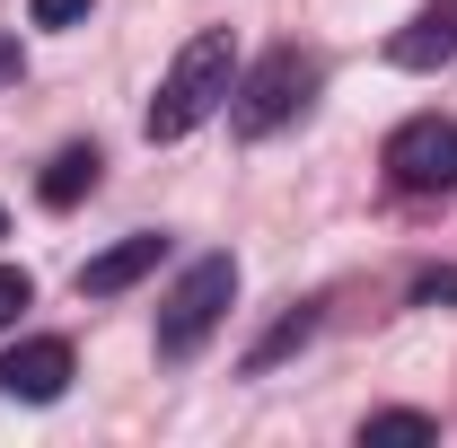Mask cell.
<instances>
[{"label": "cell", "mask_w": 457, "mask_h": 448, "mask_svg": "<svg viewBox=\"0 0 457 448\" xmlns=\"http://www.w3.org/2000/svg\"><path fill=\"white\" fill-rule=\"evenodd\" d=\"M228 88H237V36L228 27H203V36H185V54L168 62V79H159V97L141 114V132L150 141H185L194 123H212L228 106Z\"/></svg>", "instance_id": "obj_1"}, {"label": "cell", "mask_w": 457, "mask_h": 448, "mask_svg": "<svg viewBox=\"0 0 457 448\" xmlns=\"http://www.w3.org/2000/svg\"><path fill=\"white\" fill-rule=\"evenodd\" d=\"M317 54H299V45H273V54L255 62L237 88H228V132L237 141H264V132H282V123H299L308 114V97H317Z\"/></svg>", "instance_id": "obj_2"}, {"label": "cell", "mask_w": 457, "mask_h": 448, "mask_svg": "<svg viewBox=\"0 0 457 448\" xmlns=\"http://www.w3.org/2000/svg\"><path fill=\"white\" fill-rule=\"evenodd\" d=\"M228 308H237V264H228V255H194V264L176 273V290L159 299V352H168V361H194L203 343L220 335Z\"/></svg>", "instance_id": "obj_3"}, {"label": "cell", "mask_w": 457, "mask_h": 448, "mask_svg": "<svg viewBox=\"0 0 457 448\" xmlns=\"http://www.w3.org/2000/svg\"><path fill=\"white\" fill-rule=\"evenodd\" d=\"M378 168L396 194H449L457 185V123L449 114H413L387 132V150H378Z\"/></svg>", "instance_id": "obj_4"}, {"label": "cell", "mask_w": 457, "mask_h": 448, "mask_svg": "<svg viewBox=\"0 0 457 448\" xmlns=\"http://www.w3.org/2000/svg\"><path fill=\"white\" fill-rule=\"evenodd\" d=\"M62 387H71V343H62V335H27L18 352H0V395L54 404Z\"/></svg>", "instance_id": "obj_5"}, {"label": "cell", "mask_w": 457, "mask_h": 448, "mask_svg": "<svg viewBox=\"0 0 457 448\" xmlns=\"http://www.w3.org/2000/svg\"><path fill=\"white\" fill-rule=\"evenodd\" d=\"M387 62L396 71H440V62H457V0H422L396 36H387Z\"/></svg>", "instance_id": "obj_6"}, {"label": "cell", "mask_w": 457, "mask_h": 448, "mask_svg": "<svg viewBox=\"0 0 457 448\" xmlns=\"http://www.w3.org/2000/svg\"><path fill=\"white\" fill-rule=\"evenodd\" d=\"M159 255H168V237H150V228H141V237H114L106 255L79 264V299H114V290H132L141 273H159Z\"/></svg>", "instance_id": "obj_7"}, {"label": "cell", "mask_w": 457, "mask_h": 448, "mask_svg": "<svg viewBox=\"0 0 457 448\" xmlns=\"http://www.w3.org/2000/svg\"><path fill=\"white\" fill-rule=\"evenodd\" d=\"M317 326H326V308H317V299H299V308H282V317L264 326V343L246 352V378H264V369H282V361H290V352H299L308 335H317Z\"/></svg>", "instance_id": "obj_8"}, {"label": "cell", "mask_w": 457, "mask_h": 448, "mask_svg": "<svg viewBox=\"0 0 457 448\" xmlns=\"http://www.w3.org/2000/svg\"><path fill=\"white\" fill-rule=\"evenodd\" d=\"M97 168H106V159H97V150H88V141H71V150H62L54 168H45V185H36V194H45V203H54V212H71V203H79V194H88V185H97Z\"/></svg>", "instance_id": "obj_9"}, {"label": "cell", "mask_w": 457, "mask_h": 448, "mask_svg": "<svg viewBox=\"0 0 457 448\" xmlns=\"http://www.w3.org/2000/svg\"><path fill=\"white\" fill-rule=\"evenodd\" d=\"M361 440H370V448H387V440H440V422H431V413H413V404H396V413H370V422H361Z\"/></svg>", "instance_id": "obj_10"}, {"label": "cell", "mask_w": 457, "mask_h": 448, "mask_svg": "<svg viewBox=\"0 0 457 448\" xmlns=\"http://www.w3.org/2000/svg\"><path fill=\"white\" fill-rule=\"evenodd\" d=\"M413 308H457V264H431V273H413Z\"/></svg>", "instance_id": "obj_11"}, {"label": "cell", "mask_w": 457, "mask_h": 448, "mask_svg": "<svg viewBox=\"0 0 457 448\" xmlns=\"http://www.w3.org/2000/svg\"><path fill=\"white\" fill-rule=\"evenodd\" d=\"M27 308H36V281L18 273V264H0V326H18Z\"/></svg>", "instance_id": "obj_12"}, {"label": "cell", "mask_w": 457, "mask_h": 448, "mask_svg": "<svg viewBox=\"0 0 457 448\" xmlns=\"http://www.w3.org/2000/svg\"><path fill=\"white\" fill-rule=\"evenodd\" d=\"M88 9H97V0H27V18H36V27H79Z\"/></svg>", "instance_id": "obj_13"}, {"label": "cell", "mask_w": 457, "mask_h": 448, "mask_svg": "<svg viewBox=\"0 0 457 448\" xmlns=\"http://www.w3.org/2000/svg\"><path fill=\"white\" fill-rule=\"evenodd\" d=\"M27 71V54H18V36H0V79H18Z\"/></svg>", "instance_id": "obj_14"}, {"label": "cell", "mask_w": 457, "mask_h": 448, "mask_svg": "<svg viewBox=\"0 0 457 448\" xmlns=\"http://www.w3.org/2000/svg\"><path fill=\"white\" fill-rule=\"evenodd\" d=\"M0 237H9V212H0Z\"/></svg>", "instance_id": "obj_15"}]
</instances>
